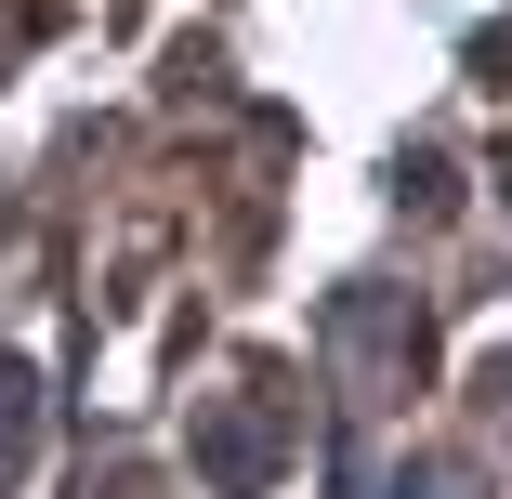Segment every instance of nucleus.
<instances>
[{
    "mask_svg": "<svg viewBox=\"0 0 512 499\" xmlns=\"http://www.w3.org/2000/svg\"><path fill=\"white\" fill-rule=\"evenodd\" d=\"M276 460H289V421H276V394H263V381H250V394H224V408L197 421V473H211L224 499L276 486Z\"/></svg>",
    "mask_w": 512,
    "mask_h": 499,
    "instance_id": "f257e3e1",
    "label": "nucleus"
},
{
    "mask_svg": "<svg viewBox=\"0 0 512 499\" xmlns=\"http://www.w3.org/2000/svg\"><path fill=\"white\" fill-rule=\"evenodd\" d=\"M27 447H40V381H27L14 355H0V486L27 473Z\"/></svg>",
    "mask_w": 512,
    "mask_h": 499,
    "instance_id": "f03ea898",
    "label": "nucleus"
},
{
    "mask_svg": "<svg viewBox=\"0 0 512 499\" xmlns=\"http://www.w3.org/2000/svg\"><path fill=\"white\" fill-rule=\"evenodd\" d=\"M381 499H473V473H460V460H421V473H394Z\"/></svg>",
    "mask_w": 512,
    "mask_h": 499,
    "instance_id": "7ed1b4c3",
    "label": "nucleus"
}]
</instances>
